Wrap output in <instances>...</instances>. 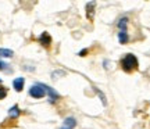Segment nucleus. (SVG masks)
Masks as SVG:
<instances>
[{
	"label": "nucleus",
	"instance_id": "11",
	"mask_svg": "<svg viewBox=\"0 0 150 129\" xmlns=\"http://www.w3.org/2000/svg\"><path fill=\"white\" fill-rule=\"evenodd\" d=\"M117 25H118V29H120V31H127V28H128V18H127V17H122L121 20H118Z\"/></svg>",
	"mask_w": 150,
	"mask_h": 129
},
{
	"label": "nucleus",
	"instance_id": "12",
	"mask_svg": "<svg viewBox=\"0 0 150 129\" xmlns=\"http://www.w3.org/2000/svg\"><path fill=\"white\" fill-rule=\"evenodd\" d=\"M8 67H10V65L7 64V63H4V61H1V59H0V70L6 71V72H11V70Z\"/></svg>",
	"mask_w": 150,
	"mask_h": 129
},
{
	"label": "nucleus",
	"instance_id": "15",
	"mask_svg": "<svg viewBox=\"0 0 150 129\" xmlns=\"http://www.w3.org/2000/svg\"><path fill=\"white\" fill-rule=\"evenodd\" d=\"M86 54H88V49H83V50H81V51H79V56H81V57H85Z\"/></svg>",
	"mask_w": 150,
	"mask_h": 129
},
{
	"label": "nucleus",
	"instance_id": "2",
	"mask_svg": "<svg viewBox=\"0 0 150 129\" xmlns=\"http://www.w3.org/2000/svg\"><path fill=\"white\" fill-rule=\"evenodd\" d=\"M29 96L33 99H42L46 96V89H45V83H35L29 87Z\"/></svg>",
	"mask_w": 150,
	"mask_h": 129
},
{
	"label": "nucleus",
	"instance_id": "14",
	"mask_svg": "<svg viewBox=\"0 0 150 129\" xmlns=\"http://www.w3.org/2000/svg\"><path fill=\"white\" fill-rule=\"evenodd\" d=\"M57 75H65V72H63V71H56V72H53V75H52V76L56 79V76H57Z\"/></svg>",
	"mask_w": 150,
	"mask_h": 129
},
{
	"label": "nucleus",
	"instance_id": "6",
	"mask_svg": "<svg viewBox=\"0 0 150 129\" xmlns=\"http://www.w3.org/2000/svg\"><path fill=\"white\" fill-rule=\"evenodd\" d=\"M24 83H25V79H24L22 76H18V78H16V79L13 81V86H14V89H16L17 92H21L22 89H24Z\"/></svg>",
	"mask_w": 150,
	"mask_h": 129
},
{
	"label": "nucleus",
	"instance_id": "4",
	"mask_svg": "<svg viewBox=\"0 0 150 129\" xmlns=\"http://www.w3.org/2000/svg\"><path fill=\"white\" fill-rule=\"evenodd\" d=\"M39 43L42 44L43 47H50V44H52V36H50L47 32L40 33V36H39Z\"/></svg>",
	"mask_w": 150,
	"mask_h": 129
},
{
	"label": "nucleus",
	"instance_id": "10",
	"mask_svg": "<svg viewBox=\"0 0 150 129\" xmlns=\"http://www.w3.org/2000/svg\"><path fill=\"white\" fill-rule=\"evenodd\" d=\"M118 40H120V43H121V44L128 43V40H129L128 32H127V31H120V32H118Z\"/></svg>",
	"mask_w": 150,
	"mask_h": 129
},
{
	"label": "nucleus",
	"instance_id": "8",
	"mask_svg": "<svg viewBox=\"0 0 150 129\" xmlns=\"http://www.w3.org/2000/svg\"><path fill=\"white\" fill-rule=\"evenodd\" d=\"M20 114H21V110H20L18 106H13V107L8 110V117H10L11 119L18 118V117H20Z\"/></svg>",
	"mask_w": 150,
	"mask_h": 129
},
{
	"label": "nucleus",
	"instance_id": "16",
	"mask_svg": "<svg viewBox=\"0 0 150 129\" xmlns=\"http://www.w3.org/2000/svg\"><path fill=\"white\" fill-rule=\"evenodd\" d=\"M0 82H1V79H0Z\"/></svg>",
	"mask_w": 150,
	"mask_h": 129
},
{
	"label": "nucleus",
	"instance_id": "3",
	"mask_svg": "<svg viewBox=\"0 0 150 129\" xmlns=\"http://www.w3.org/2000/svg\"><path fill=\"white\" fill-rule=\"evenodd\" d=\"M45 89H46V94L49 96V102H50V103H56L60 99V94L56 90H54L53 87H50V86L45 85Z\"/></svg>",
	"mask_w": 150,
	"mask_h": 129
},
{
	"label": "nucleus",
	"instance_id": "1",
	"mask_svg": "<svg viewBox=\"0 0 150 129\" xmlns=\"http://www.w3.org/2000/svg\"><path fill=\"white\" fill-rule=\"evenodd\" d=\"M121 67H122V70L125 72H134V71L138 70V67H139V61L136 59V56L134 54H125L121 60Z\"/></svg>",
	"mask_w": 150,
	"mask_h": 129
},
{
	"label": "nucleus",
	"instance_id": "7",
	"mask_svg": "<svg viewBox=\"0 0 150 129\" xmlns=\"http://www.w3.org/2000/svg\"><path fill=\"white\" fill-rule=\"evenodd\" d=\"M96 7V1H89V3H86V16L89 20H93V8Z\"/></svg>",
	"mask_w": 150,
	"mask_h": 129
},
{
	"label": "nucleus",
	"instance_id": "9",
	"mask_svg": "<svg viewBox=\"0 0 150 129\" xmlns=\"http://www.w3.org/2000/svg\"><path fill=\"white\" fill-rule=\"evenodd\" d=\"M14 56V51L11 49L0 47V59H11Z\"/></svg>",
	"mask_w": 150,
	"mask_h": 129
},
{
	"label": "nucleus",
	"instance_id": "13",
	"mask_svg": "<svg viewBox=\"0 0 150 129\" xmlns=\"http://www.w3.org/2000/svg\"><path fill=\"white\" fill-rule=\"evenodd\" d=\"M6 96H7V89H6L4 86H0V100L4 99Z\"/></svg>",
	"mask_w": 150,
	"mask_h": 129
},
{
	"label": "nucleus",
	"instance_id": "5",
	"mask_svg": "<svg viewBox=\"0 0 150 129\" xmlns=\"http://www.w3.org/2000/svg\"><path fill=\"white\" fill-rule=\"evenodd\" d=\"M75 126H76V119L74 117H68V118L64 119V122H63L60 129H74Z\"/></svg>",
	"mask_w": 150,
	"mask_h": 129
}]
</instances>
